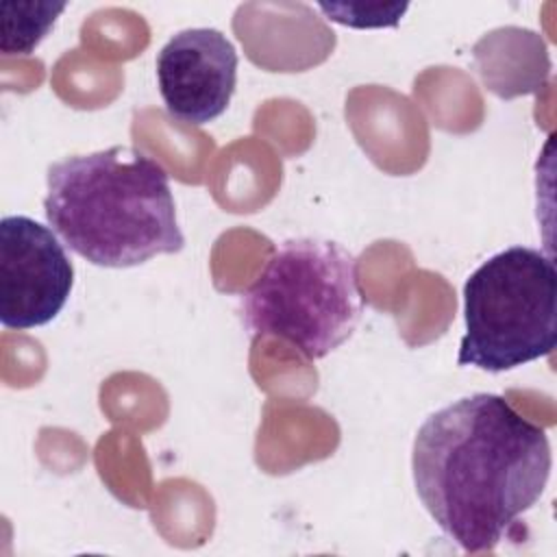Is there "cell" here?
Here are the masks:
<instances>
[{"mask_svg": "<svg viewBox=\"0 0 557 557\" xmlns=\"http://www.w3.org/2000/svg\"><path fill=\"white\" fill-rule=\"evenodd\" d=\"M546 431L498 394H470L433 411L416 433L413 485L437 527L466 553L494 550L544 494Z\"/></svg>", "mask_w": 557, "mask_h": 557, "instance_id": "cell-1", "label": "cell"}, {"mask_svg": "<svg viewBox=\"0 0 557 557\" xmlns=\"http://www.w3.org/2000/svg\"><path fill=\"white\" fill-rule=\"evenodd\" d=\"M44 213L65 248L100 268H133L185 246L168 170L128 146L52 163Z\"/></svg>", "mask_w": 557, "mask_h": 557, "instance_id": "cell-2", "label": "cell"}, {"mask_svg": "<svg viewBox=\"0 0 557 557\" xmlns=\"http://www.w3.org/2000/svg\"><path fill=\"white\" fill-rule=\"evenodd\" d=\"M239 313L252 339L278 337L307 361L322 359L361 320L357 259L333 239H285L242 294Z\"/></svg>", "mask_w": 557, "mask_h": 557, "instance_id": "cell-3", "label": "cell"}, {"mask_svg": "<svg viewBox=\"0 0 557 557\" xmlns=\"http://www.w3.org/2000/svg\"><path fill=\"white\" fill-rule=\"evenodd\" d=\"M466 333L459 366L507 372L546 357L557 344V270L529 246H509L463 283Z\"/></svg>", "mask_w": 557, "mask_h": 557, "instance_id": "cell-4", "label": "cell"}, {"mask_svg": "<svg viewBox=\"0 0 557 557\" xmlns=\"http://www.w3.org/2000/svg\"><path fill=\"white\" fill-rule=\"evenodd\" d=\"M74 285V265L50 226L28 215L0 220V322L26 331L52 322Z\"/></svg>", "mask_w": 557, "mask_h": 557, "instance_id": "cell-5", "label": "cell"}, {"mask_svg": "<svg viewBox=\"0 0 557 557\" xmlns=\"http://www.w3.org/2000/svg\"><path fill=\"white\" fill-rule=\"evenodd\" d=\"M237 50L218 28H185L157 54V83L168 113L202 126L220 117L237 85Z\"/></svg>", "mask_w": 557, "mask_h": 557, "instance_id": "cell-6", "label": "cell"}, {"mask_svg": "<svg viewBox=\"0 0 557 557\" xmlns=\"http://www.w3.org/2000/svg\"><path fill=\"white\" fill-rule=\"evenodd\" d=\"M0 52L30 54L54 26L65 2H2Z\"/></svg>", "mask_w": 557, "mask_h": 557, "instance_id": "cell-7", "label": "cell"}, {"mask_svg": "<svg viewBox=\"0 0 557 557\" xmlns=\"http://www.w3.org/2000/svg\"><path fill=\"white\" fill-rule=\"evenodd\" d=\"M320 11L337 24L352 28L396 26L409 4H318Z\"/></svg>", "mask_w": 557, "mask_h": 557, "instance_id": "cell-8", "label": "cell"}]
</instances>
